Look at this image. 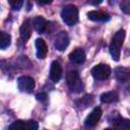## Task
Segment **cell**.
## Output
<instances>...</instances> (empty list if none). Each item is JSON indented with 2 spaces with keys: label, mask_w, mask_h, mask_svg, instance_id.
Listing matches in <instances>:
<instances>
[{
  "label": "cell",
  "mask_w": 130,
  "mask_h": 130,
  "mask_svg": "<svg viewBox=\"0 0 130 130\" xmlns=\"http://www.w3.org/2000/svg\"><path fill=\"white\" fill-rule=\"evenodd\" d=\"M124 39H125V30L124 29H120L114 35V37L112 39V42H111V44L109 46L110 54H111L113 60H115V61H118L120 59L121 47L123 45Z\"/></svg>",
  "instance_id": "cell-1"
},
{
  "label": "cell",
  "mask_w": 130,
  "mask_h": 130,
  "mask_svg": "<svg viewBox=\"0 0 130 130\" xmlns=\"http://www.w3.org/2000/svg\"><path fill=\"white\" fill-rule=\"evenodd\" d=\"M61 17L67 25H74L78 21V9L72 4L66 5L61 11Z\"/></svg>",
  "instance_id": "cell-2"
},
{
  "label": "cell",
  "mask_w": 130,
  "mask_h": 130,
  "mask_svg": "<svg viewBox=\"0 0 130 130\" xmlns=\"http://www.w3.org/2000/svg\"><path fill=\"white\" fill-rule=\"evenodd\" d=\"M67 84L74 92H80L83 89V84L80 80L79 74L75 70H71L67 73Z\"/></svg>",
  "instance_id": "cell-3"
},
{
  "label": "cell",
  "mask_w": 130,
  "mask_h": 130,
  "mask_svg": "<svg viewBox=\"0 0 130 130\" xmlns=\"http://www.w3.org/2000/svg\"><path fill=\"white\" fill-rule=\"evenodd\" d=\"M91 75L98 80H105L111 75V68L107 64H98L91 69Z\"/></svg>",
  "instance_id": "cell-4"
},
{
  "label": "cell",
  "mask_w": 130,
  "mask_h": 130,
  "mask_svg": "<svg viewBox=\"0 0 130 130\" xmlns=\"http://www.w3.org/2000/svg\"><path fill=\"white\" fill-rule=\"evenodd\" d=\"M17 86L20 91L23 92H31L35 88V80L30 76H20L17 79Z\"/></svg>",
  "instance_id": "cell-5"
},
{
  "label": "cell",
  "mask_w": 130,
  "mask_h": 130,
  "mask_svg": "<svg viewBox=\"0 0 130 130\" xmlns=\"http://www.w3.org/2000/svg\"><path fill=\"white\" fill-rule=\"evenodd\" d=\"M68 45H69V36L67 31L65 30L60 31L55 39V43H54L55 48L58 51H64L68 47Z\"/></svg>",
  "instance_id": "cell-6"
},
{
  "label": "cell",
  "mask_w": 130,
  "mask_h": 130,
  "mask_svg": "<svg viewBox=\"0 0 130 130\" xmlns=\"http://www.w3.org/2000/svg\"><path fill=\"white\" fill-rule=\"evenodd\" d=\"M101 117H102V110H101V108H94L91 111V113L86 117L85 122H84L85 126H87V127L95 126L98 124V122L100 121Z\"/></svg>",
  "instance_id": "cell-7"
},
{
  "label": "cell",
  "mask_w": 130,
  "mask_h": 130,
  "mask_svg": "<svg viewBox=\"0 0 130 130\" xmlns=\"http://www.w3.org/2000/svg\"><path fill=\"white\" fill-rule=\"evenodd\" d=\"M62 77V67L58 61H53L50 68V78L53 82H58Z\"/></svg>",
  "instance_id": "cell-8"
},
{
  "label": "cell",
  "mask_w": 130,
  "mask_h": 130,
  "mask_svg": "<svg viewBox=\"0 0 130 130\" xmlns=\"http://www.w3.org/2000/svg\"><path fill=\"white\" fill-rule=\"evenodd\" d=\"M69 60L75 64H81L85 61V53L81 48L74 49L69 54Z\"/></svg>",
  "instance_id": "cell-9"
},
{
  "label": "cell",
  "mask_w": 130,
  "mask_h": 130,
  "mask_svg": "<svg viewBox=\"0 0 130 130\" xmlns=\"http://www.w3.org/2000/svg\"><path fill=\"white\" fill-rule=\"evenodd\" d=\"M36 49H37V57L40 59H44L46 58L47 54H48V47L46 42L43 39H37L36 40Z\"/></svg>",
  "instance_id": "cell-10"
},
{
  "label": "cell",
  "mask_w": 130,
  "mask_h": 130,
  "mask_svg": "<svg viewBox=\"0 0 130 130\" xmlns=\"http://www.w3.org/2000/svg\"><path fill=\"white\" fill-rule=\"evenodd\" d=\"M19 35H20V38L24 42L30 38V36H31V21H30V19H26L21 24L20 29H19Z\"/></svg>",
  "instance_id": "cell-11"
},
{
  "label": "cell",
  "mask_w": 130,
  "mask_h": 130,
  "mask_svg": "<svg viewBox=\"0 0 130 130\" xmlns=\"http://www.w3.org/2000/svg\"><path fill=\"white\" fill-rule=\"evenodd\" d=\"M87 17L88 19L93 20V21H106L110 18L108 13L103 12V11H96V10L89 11L87 13Z\"/></svg>",
  "instance_id": "cell-12"
},
{
  "label": "cell",
  "mask_w": 130,
  "mask_h": 130,
  "mask_svg": "<svg viewBox=\"0 0 130 130\" xmlns=\"http://www.w3.org/2000/svg\"><path fill=\"white\" fill-rule=\"evenodd\" d=\"M32 24H34V27L35 29L40 32V34H43L46 28H47V20L43 17V16H36L34 19H32Z\"/></svg>",
  "instance_id": "cell-13"
},
{
  "label": "cell",
  "mask_w": 130,
  "mask_h": 130,
  "mask_svg": "<svg viewBox=\"0 0 130 130\" xmlns=\"http://www.w3.org/2000/svg\"><path fill=\"white\" fill-rule=\"evenodd\" d=\"M115 77L120 82H127L129 80V70L125 67H118L115 69Z\"/></svg>",
  "instance_id": "cell-14"
},
{
  "label": "cell",
  "mask_w": 130,
  "mask_h": 130,
  "mask_svg": "<svg viewBox=\"0 0 130 130\" xmlns=\"http://www.w3.org/2000/svg\"><path fill=\"white\" fill-rule=\"evenodd\" d=\"M101 102L105 103V104H111V103H115L118 101V94L116 91H107L101 94L100 96Z\"/></svg>",
  "instance_id": "cell-15"
},
{
  "label": "cell",
  "mask_w": 130,
  "mask_h": 130,
  "mask_svg": "<svg viewBox=\"0 0 130 130\" xmlns=\"http://www.w3.org/2000/svg\"><path fill=\"white\" fill-rule=\"evenodd\" d=\"M114 128L116 130H130V124L129 120L123 119V118H118L114 121Z\"/></svg>",
  "instance_id": "cell-16"
},
{
  "label": "cell",
  "mask_w": 130,
  "mask_h": 130,
  "mask_svg": "<svg viewBox=\"0 0 130 130\" xmlns=\"http://www.w3.org/2000/svg\"><path fill=\"white\" fill-rule=\"evenodd\" d=\"M11 37L9 34L0 30V49H5L10 46Z\"/></svg>",
  "instance_id": "cell-17"
},
{
  "label": "cell",
  "mask_w": 130,
  "mask_h": 130,
  "mask_svg": "<svg viewBox=\"0 0 130 130\" xmlns=\"http://www.w3.org/2000/svg\"><path fill=\"white\" fill-rule=\"evenodd\" d=\"M24 123L25 121L23 120H17L10 125L9 130H24Z\"/></svg>",
  "instance_id": "cell-18"
},
{
  "label": "cell",
  "mask_w": 130,
  "mask_h": 130,
  "mask_svg": "<svg viewBox=\"0 0 130 130\" xmlns=\"http://www.w3.org/2000/svg\"><path fill=\"white\" fill-rule=\"evenodd\" d=\"M38 123L34 120H28V121H25V124H24V130H38Z\"/></svg>",
  "instance_id": "cell-19"
},
{
  "label": "cell",
  "mask_w": 130,
  "mask_h": 130,
  "mask_svg": "<svg viewBox=\"0 0 130 130\" xmlns=\"http://www.w3.org/2000/svg\"><path fill=\"white\" fill-rule=\"evenodd\" d=\"M9 4L13 10H19L23 5V1L22 0H12V1H9Z\"/></svg>",
  "instance_id": "cell-20"
},
{
  "label": "cell",
  "mask_w": 130,
  "mask_h": 130,
  "mask_svg": "<svg viewBox=\"0 0 130 130\" xmlns=\"http://www.w3.org/2000/svg\"><path fill=\"white\" fill-rule=\"evenodd\" d=\"M121 9L126 13V14H128L129 12H130V2L127 0V1H123L122 3H121Z\"/></svg>",
  "instance_id": "cell-21"
},
{
  "label": "cell",
  "mask_w": 130,
  "mask_h": 130,
  "mask_svg": "<svg viewBox=\"0 0 130 130\" xmlns=\"http://www.w3.org/2000/svg\"><path fill=\"white\" fill-rule=\"evenodd\" d=\"M37 100H38V101H41V102H45V101L47 100V94L44 93V92L38 93V94H37Z\"/></svg>",
  "instance_id": "cell-22"
},
{
  "label": "cell",
  "mask_w": 130,
  "mask_h": 130,
  "mask_svg": "<svg viewBox=\"0 0 130 130\" xmlns=\"http://www.w3.org/2000/svg\"><path fill=\"white\" fill-rule=\"evenodd\" d=\"M88 3H89V4H94V5H96V4L102 3V0H100V1H88Z\"/></svg>",
  "instance_id": "cell-23"
},
{
  "label": "cell",
  "mask_w": 130,
  "mask_h": 130,
  "mask_svg": "<svg viewBox=\"0 0 130 130\" xmlns=\"http://www.w3.org/2000/svg\"><path fill=\"white\" fill-rule=\"evenodd\" d=\"M105 130H116L115 128H106Z\"/></svg>",
  "instance_id": "cell-24"
}]
</instances>
